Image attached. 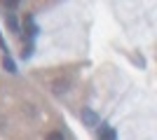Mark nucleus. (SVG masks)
<instances>
[{
	"label": "nucleus",
	"instance_id": "7ed1b4c3",
	"mask_svg": "<svg viewBox=\"0 0 157 140\" xmlns=\"http://www.w3.org/2000/svg\"><path fill=\"white\" fill-rule=\"evenodd\" d=\"M2 66L7 68V73H12V75L17 73V66H14V61L10 59V56H5V59H2Z\"/></svg>",
	"mask_w": 157,
	"mask_h": 140
},
{
	"label": "nucleus",
	"instance_id": "20e7f679",
	"mask_svg": "<svg viewBox=\"0 0 157 140\" xmlns=\"http://www.w3.org/2000/svg\"><path fill=\"white\" fill-rule=\"evenodd\" d=\"M98 140H115V131L105 126V128H103V133H101V138H98Z\"/></svg>",
	"mask_w": 157,
	"mask_h": 140
},
{
	"label": "nucleus",
	"instance_id": "39448f33",
	"mask_svg": "<svg viewBox=\"0 0 157 140\" xmlns=\"http://www.w3.org/2000/svg\"><path fill=\"white\" fill-rule=\"evenodd\" d=\"M47 140H66V138H63V133H61V131H52V133L47 135Z\"/></svg>",
	"mask_w": 157,
	"mask_h": 140
},
{
	"label": "nucleus",
	"instance_id": "f257e3e1",
	"mask_svg": "<svg viewBox=\"0 0 157 140\" xmlns=\"http://www.w3.org/2000/svg\"><path fill=\"white\" fill-rule=\"evenodd\" d=\"M80 117H82V124H85V126H98V114L94 112L92 107H82Z\"/></svg>",
	"mask_w": 157,
	"mask_h": 140
},
{
	"label": "nucleus",
	"instance_id": "f03ea898",
	"mask_svg": "<svg viewBox=\"0 0 157 140\" xmlns=\"http://www.w3.org/2000/svg\"><path fill=\"white\" fill-rule=\"evenodd\" d=\"M5 21H7V26L12 28L14 33H19V21H17V16H14L12 12H7V14H5Z\"/></svg>",
	"mask_w": 157,
	"mask_h": 140
},
{
	"label": "nucleus",
	"instance_id": "423d86ee",
	"mask_svg": "<svg viewBox=\"0 0 157 140\" xmlns=\"http://www.w3.org/2000/svg\"><path fill=\"white\" fill-rule=\"evenodd\" d=\"M19 5V2H17V0H10V2H5V7H10V9H14V7Z\"/></svg>",
	"mask_w": 157,
	"mask_h": 140
}]
</instances>
